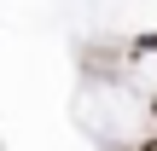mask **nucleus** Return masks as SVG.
<instances>
[{"mask_svg": "<svg viewBox=\"0 0 157 151\" xmlns=\"http://www.w3.org/2000/svg\"><path fill=\"white\" fill-rule=\"evenodd\" d=\"M151 116H157V99H151Z\"/></svg>", "mask_w": 157, "mask_h": 151, "instance_id": "nucleus-1", "label": "nucleus"}]
</instances>
